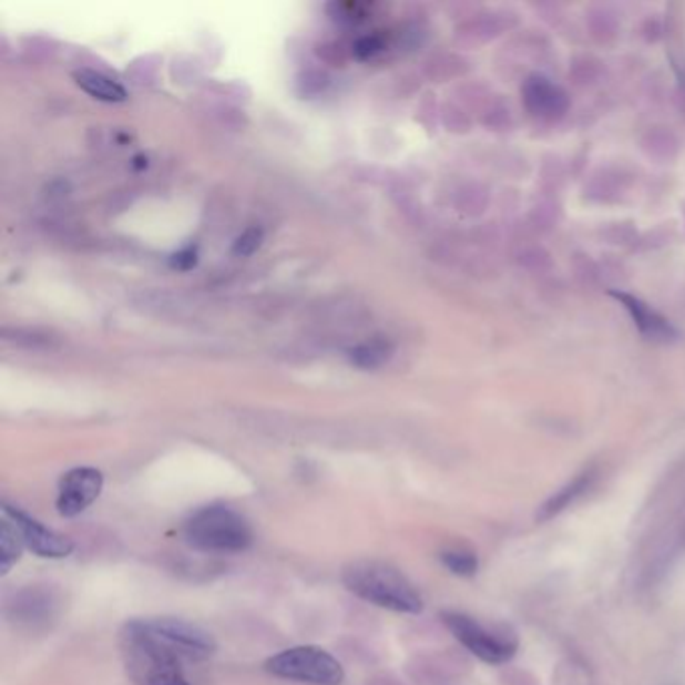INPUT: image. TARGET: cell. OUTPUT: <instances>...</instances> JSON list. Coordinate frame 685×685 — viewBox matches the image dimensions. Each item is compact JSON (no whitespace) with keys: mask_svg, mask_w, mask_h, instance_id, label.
<instances>
[{"mask_svg":"<svg viewBox=\"0 0 685 685\" xmlns=\"http://www.w3.org/2000/svg\"><path fill=\"white\" fill-rule=\"evenodd\" d=\"M215 650L212 633L173 617L133 620L121 632V655L135 685H190L185 664L205 662Z\"/></svg>","mask_w":685,"mask_h":685,"instance_id":"6da1fadb","label":"cell"},{"mask_svg":"<svg viewBox=\"0 0 685 685\" xmlns=\"http://www.w3.org/2000/svg\"><path fill=\"white\" fill-rule=\"evenodd\" d=\"M343 581L356 597L382 610L417 615L425 607L417 587L382 561H354L344 568Z\"/></svg>","mask_w":685,"mask_h":685,"instance_id":"7a4b0ae2","label":"cell"},{"mask_svg":"<svg viewBox=\"0 0 685 685\" xmlns=\"http://www.w3.org/2000/svg\"><path fill=\"white\" fill-rule=\"evenodd\" d=\"M183 541L202 553H244L254 543V529L244 514L227 504H207L183 523Z\"/></svg>","mask_w":685,"mask_h":685,"instance_id":"3957f363","label":"cell"},{"mask_svg":"<svg viewBox=\"0 0 685 685\" xmlns=\"http://www.w3.org/2000/svg\"><path fill=\"white\" fill-rule=\"evenodd\" d=\"M266 672L300 684L340 685L344 682L343 664L326 650L314 645L292 647L269 657Z\"/></svg>","mask_w":685,"mask_h":685,"instance_id":"277c9868","label":"cell"},{"mask_svg":"<svg viewBox=\"0 0 685 685\" xmlns=\"http://www.w3.org/2000/svg\"><path fill=\"white\" fill-rule=\"evenodd\" d=\"M442 622L449 632L484 664L501 665L513 660L519 643L513 635L487 630L484 625L464 613H444Z\"/></svg>","mask_w":685,"mask_h":685,"instance_id":"5b68a950","label":"cell"},{"mask_svg":"<svg viewBox=\"0 0 685 685\" xmlns=\"http://www.w3.org/2000/svg\"><path fill=\"white\" fill-rule=\"evenodd\" d=\"M2 514L11 519L14 526L19 529L24 546L31 549L34 555L44 559H63L73 553V541L69 536L54 533L53 529L39 523L32 519L31 514L24 513L14 504H2Z\"/></svg>","mask_w":685,"mask_h":685,"instance_id":"8992f818","label":"cell"},{"mask_svg":"<svg viewBox=\"0 0 685 685\" xmlns=\"http://www.w3.org/2000/svg\"><path fill=\"white\" fill-rule=\"evenodd\" d=\"M103 474L91 467H79L67 472L59 482L57 494V511L61 517H76L86 507L95 503L103 491Z\"/></svg>","mask_w":685,"mask_h":685,"instance_id":"52a82bcc","label":"cell"},{"mask_svg":"<svg viewBox=\"0 0 685 685\" xmlns=\"http://www.w3.org/2000/svg\"><path fill=\"white\" fill-rule=\"evenodd\" d=\"M523 103L531 115L546 121L561 119L569 109V96L543 75H531L523 85Z\"/></svg>","mask_w":685,"mask_h":685,"instance_id":"ba28073f","label":"cell"},{"mask_svg":"<svg viewBox=\"0 0 685 685\" xmlns=\"http://www.w3.org/2000/svg\"><path fill=\"white\" fill-rule=\"evenodd\" d=\"M611 298H615L627 310L643 338H647L652 343H672L677 336L669 320L664 318L660 311H655L650 304L640 300L637 296L613 289Z\"/></svg>","mask_w":685,"mask_h":685,"instance_id":"9c48e42d","label":"cell"},{"mask_svg":"<svg viewBox=\"0 0 685 685\" xmlns=\"http://www.w3.org/2000/svg\"><path fill=\"white\" fill-rule=\"evenodd\" d=\"M595 479H597V471H595V469H587V471L579 472L573 481H569L565 487H561L558 493L551 494L545 503L539 507V511H536V521L545 523V521H551L553 517H558V514L563 513V511H568L571 504L577 503L579 499L590 491Z\"/></svg>","mask_w":685,"mask_h":685,"instance_id":"30bf717a","label":"cell"},{"mask_svg":"<svg viewBox=\"0 0 685 685\" xmlns=\"http://www.w3.org/2000/svg\"><path fill=\"white\" fill-rule=\"evenodd\" d=\"M76 85L85 91L86 95L105 101V103H123L127 99V91L123 86L115 83L108 75L91 71V69H81L75 73Z\"/></svg>","mask_w":685,"mask_h":685,"instance_id":"8fae6325","label":"cell"},{"mask_svg":"<svg viewBox=\"0 0 685 685\" xmlns=\"http://www.w3.org/2000/svg\"><path fill=\"white\" fill-rule=\"evenodd\" d=\"M24 541H22L19 529L14 526L7 514H2L0 521V573L7 575L12 565L21 559Z\"/></svg>","mask_w":685,"mask_h":685,"instance_id":"7c38bea8","label":"cell"},{"mask_svg":"<svg viewBox=\"0 0 685 685\" xmlns=\"http://www.w3.org/2000/svg\"><path fill=\"white\" fill-rule=\"evenodd\" d=\"M390 356H392V346L385 340H375V343L358 346L352 352V362L365 370H372L388 362Z\"/></svg>","mask_w":685,"mask_h":685,"instance_id":"4fadbf2b","label":"cell"},{"mask_svg":"<svg viewBox=\"0 0 685 685\" xmlns=\"http://www.w3.org/2000/svg\"><path fill=\"white\" fill-rule=\"evenodd\" d=\"M442 565L459 577H472L479 569V558L467 549H447L440 553Z\"/></svg>","mask_w":685,"mask_h":685,"instance_id":"5bb4252c","label":"cell"},{"mask_svg":"<svg viewBox=\"0 0 685 685\" xmlns=\"http://www.w3.org/2000/svg\"><path fill=\"white\" fill-rule=\"evenodd\" d=\"M262 239H264V232L259 227H249L242 236L237 237V242L234 244V254L242 257L252 256L254 252H257V247L262 246Z\"/></svg>","mask_w":685,"mask_h":685,"instance_id":"9a60e30c","label":"cell"},{"mask_svg":"<svg viewBox=\"0 0 685 685\" xmlns=\"http://www.w3.org/2000/svg\"><path fill=\"white\" fill-rule=\"evenodd\" d=\"M354 51H356V54H358L360 59H372L375 54L382 51V41H380L378 37H366V39L356 43Z\"/></svg>","mask_w":685,"mask_h":685,"instance_id":"2e32d148","label":"cell"},{"mask_svg":"<svg viewBox=\"0 0 685 685\" xmlns=\"http://www.w3.org/2000/svg\"><path fill=\"white\" fill-rule=\"evenodd\" d=\"M195 262H197V256H195V249L193 247H187V249H183L180 252L175 259H173V266L180 269H190L195 266Z\"/></svg>","mask_w":685,"mask_h":685,"instance_id":"e0dca14e","label":"cell"}]
</instances>
